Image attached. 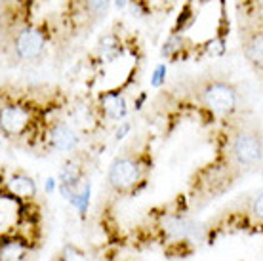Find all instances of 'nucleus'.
<instances>
[{
	"label": "nucleus",
	"mask_w": 263,
	"mask_h": 261,
	"mask_svg": "<svg viewBox=\"0 0 263 261\" xmlns=\"http://www.w3.org/2000/svg\"><path fill=\"white\" fill-rule=\"evenodd\" d=\"M193 98L206 111L219 115V117H231L238 107V90L231 80L217 77V74H202L191 84Z\"/></svg>",
	"instance_id": "f257e3e1"
},
{
	"label": "nucleus",
	"mask_w": 263,
	"mask_h": 261,
	"mask_svg": "<svg viewBox=\"0 0 263 261\" xmlns=\"http://www.w3.org/2000/svg\"><path fill=\"white\" fill-rule=\"evenodd\" d=\"M147 170H149V164L145 162L141 155L124 153L111 162L109 172H107V183L112 191L126 195V193L136 191V187L143 183Z\"/></svg>",
	"instance_id": "f03ea898"
},
{
	"label": "nucleus",
	"mask_w": 263,
	"mask_h": 261,
	"mask_svg": "<svg viewBox=\"0 0 263 261\" xmlns=\"http://www.w3.org/2000/svg\"><path fill=\"white\" fill-rule=\"evenodd\" d=\"M48 44V33L44 27L25 25L13 34L8 42V50L17 61H34L39 59Z\"/></svg>",
	"instance_id": "7ed1b4c3"
},
{
	"label": "nucleus",
	"mask_w": 263,
	"mask_h": 261,
	"mask_svg": "<svg viewBox=\"0 0 263 261\" xmlns=\"http://www.w3.org/2000/svg\"><path fill=\"white\" fill-rule=\"evenodd\" d=\"M229 153L231 160L237 164L238 168H254L261 164V134L259 130H238L229 141Z\"/></svg>",
	"instance_id": "20e7f679"
},
{
	"label": "nucleus",
	"mask_w": 263,
	"mask_h": 261,
	"mask_svg": "<svg viewBox=\"0 0 263 261\" xmlns=\"http://www.w3.org/2000/svg\"><path fill=\"white\" fill-rule=\"evenodd\" d=\"M34 122V107L27 101H0V132L6 137L25 136Z\"/></svg>",
	"instance_id": "39448f33"
},
{
	"label": "nucleus",
	"mask_w": 263,
	"mask_h": 261,
	"mask_svg": "<svg viewBox=\"0 0 263 261\" xmlns=\"http://www.w3.org/2000/svg\"><path fill=\"white\" fill-rule=\"evenodd\" d=\"M238 36H240V50H242L246 61L254 67L256 72L263 69V25L259 21L240 23L238 25Z\"/></svg>",
	"instance_id": "423d86ee"
},
{
	"label": "nucleus",
	"mask_w": 263,
	"mask_h": 261,
	"mask_svg": "<svg viewBox=\"0 0 263 261\" xmlns=\"http://www.w3.org/2000/svg\"><path fill=\"white\" fill-rule=\"evenodd\" d=\"M48 141L55 151H61V153H71V151L77 149L79 145V134L72 130L67 122H53L48 130Z\"/></svg>",
	"instance_id": "0eeeda50"
},
{
	"label": "nucleus",
	"mask_w": 263,
	"mask_h": 261,
	"mask_svg": "<svg viewBox=\"0 0 263 261\" xmlns=\"http://www.w3.org/2000/svg\"><path fill=\"white\" fill-rule=\"evenodd\" d=\"M162 227L168 235L176 236V238H200L202 236L200 223L193 221L185 216H164Z\"/></svg>",
	"instance_id": "6e6552de"
},
{
	"label": "nucleus",
	"mask_w": 263,
	"mask_h": 261,
	"mask_svg": "<svg viewBox=\"0 0 263 261\" xmlns=\"http://www.w3.org/2000/svg\"><path fill=\"white\" fill-rule=\"evenodd\" d=\"M8 191L13 196H20V198H31L36 195V183L33 177L25 176V174H15L8 179L6 183Z\"/></svg>",
	"instance_id": "1a4fd4ad"
},
{
	"label": "nucleus",
	"mask_w": 263,
	"mask_h": 261,
	"mask_svg": "<svg viewBox=\"0 0 263 261\" xmlns=\"http://www.w3.org/2000/svg\"><path fill=\"white\" fill-rule=\"evenodd\" d=\"M103 109H105V115L109 118H115V120H120V118L126 117V99L120 96V94H107L103 96Z\"/></svg>",
	"instance_id": "9d476101"
},
{
	"label": "nucleus",
	"mask_w": 263,
	"mask_h": 261,
	"mask_svg": "<svg viewBox=\"0 0 263 261\" xmlns=\"http://www.w3.org/2000/svg\"><path fill=\"white\" fill-rule=\"evenodd\" d=\"M240 23L261 20V0H237Z\"/></svg>",
	"instance_id": "9b49d317"
},
{
	"label": "nucleus",
	"mask_w": 263,
	"mask_h": 261,
	"mask_svg": "<svg viewBox=\"0 0 263 261\" xmlns=\"http://www.w3.org/2000/svg\"><path fill=\"white\" fill-rule=\"evenodd\" d=\"M27 255L25 242L21 240H6L0 244V261H23Z\"/></svg>",
	"instance_id": "f8f14e48"
},
{
	"label": "nucleus",
	"mask_w": 263,
	"mask_h": 261,
	"mask_svg": "<svg viewBox=\"0 0 263 261\" xmlns=\"http://www.w3.org/2000/svg\"><path fill=\"white\" fill-rule=\"evenodd\" d=\"M90 193H92V187L86 183L84 187H80V189L69 198L71 204L79 210L80 214H86V210H88V204H90Z\"/></svg>",
	"instance_id": "ddd939ff"
},
{
	"label": "nucleus",
	"mask_w": 263,
	"mask_h": 261,
	"mask_svg": "<svg viewBox=\"0 0 263 261\" xmlns=\"http://www.w3.org/2000/svg\"><path fill=\"white\" fill-rule=\"evenodd\" d=\"M166 72H168V67L164 65V63H160V65H157V69H155V72H153L151 77V86L153 88H160V86L166 82Z\"/></svg>",
	"instance_id": "4468645a"
},
{
	"label": "nucleus",
	"mask_w": 263,
	"mask_h": 261,
	"mask_svg": "<svg viewBox=\"0 0 263 261\" xmlns=\"http://www.w3.org/2000/svg\"><path fill=\"white\" fill-rule=\"evenodd\" d=\"M107 6H109V0H92V2H90V8H92V12L96 13L98 17H101V15L107 12Z\"/></svg>",
	"instance_id": "2eb2a0df"
},
{
	"label": "nucleus",
	"mask_w": 263,
	"mask_h": 261,
	"mask_svg": "<svg viewBox=\"0 0 263 261\" xmlns=\"http://www.w3.org/2000/svg\"><path fill=\"white\" fill-rule=\"evenodd\" d=\"M252 216L261 219V195H257L254 200H252Z\"/></svg>",
	"instance_id": "dca6fc26"
},
{
	"label": "nucleus",
	"mask_w": 263,
	"mask_h": 261,
	"mask_svg": "<svg viewBox=\"0 0 263 261\" xmlns=\"http://www.w3.org/2000/svg\"><path fill=\"white\" fill-rule=\"evenodd\" d=\"M128 132H130V124H128V122H124V124H122V128H120L119 132H117V139H124V136L126 134H128Z\"/></svg>",
	"instance_id": "f3484780"
},
{
	"label": "nucleus",
	"mask_w": 263,
	"mask_h": 261,
	"mask_svg": "<svg viewBox=\"0 0 263 261\" xmlns=\"http://www.w3.org/2000/svg\"><path fill=\"white\" fill-rule=\"evenodd\" d=\"M53 189H55V179H53V177H50V179L46 181V191H48V193H52Z\"/></svg>",
	"instance_id": "a211bd4d"
},
{
	"label": "nucleus",
	"mask_w": 263,
	"mask_h": 261,
	"mask_svg": "<svg viewBox=\"0 0 263 261\" xmlns=\"http://www.w3.org/2000/svg\"><path fill=\"white\" fill-rule=\"evenodd\" d=\"M145 98H147L145 94H141V96H139V99H138V101H136V109H141V105H143Z\"/></svg>",
	"instance_id": "6ab92c4d"
},
{
	"label": "nucleus",
	"mask_w": 263,
	"mask_h": 261,
	"mask_svg": "<svg viewBox=\"0 0 263 261\" xmlns=\"http://www.w3.org/2000/svg\"><path fill=\"white\" fill-rule=\"evenodd\" d=\"M117 6H119V8H124L126 6V0H117Z\"/></svg>",
	"instance_id": "aec40b11"
}]
</instances>
